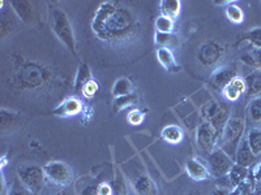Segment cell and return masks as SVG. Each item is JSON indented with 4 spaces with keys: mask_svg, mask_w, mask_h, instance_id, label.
<instances>
[{
    "mask_svg": "<svg viewBox=\"0 0 261 195\" xmlns=\"http://www.w3.org/2000/svg\"><path fill=\"white\" fill-rule=\"evenodd\" d=\"M93 34L107 45H124L134 41L140 31V22L129 8L118 2H102L92 18Z\"/></svg>",
    "mask_w": 261,
    "mask_h": 195,
    "instance_id": "obj_1",
    "label": "cell"
},
{
    "mask_svg": "<svg viewBox=\"0 0 261 195\" xmlns=\"http://www.w3.org/2000/svg\"><path fill=\"white\" fill-rule=\"evenodd\" d=\"M57 74L51 67L36 60L13 56L11 60L8 82L11 87L21 91H43L57 82Z\"/></svg>",
    "mask_w": 261,
    "mask_h": 195,
    "instance_id": "obj_2",
    "label": "cell"
},
{
    "mask_svg": "<svg viewBox=\"0 0 261 195\" xmlns=\"http://www.w3.org/2000/svg\"><path fill=\"white\" fill-rule=\"evenodd\" d=\"M48 21H50V27L54 34H55V37L62 42L64 47L76 59H79L73 27H72L71 21H69L67 13L59 7H50L48 8Z\"/></svg>",
    "mask_w": 261,
    "mask_h": 195,
    "instance_id": "obj_3",
    "label": "cell"
},
{
    "mask_svg": "<svg viewBox=\"0 0 261 195\" xmlns=\"http://www.w3.org/2000/svg\"><path fill=\"white\" fill-rule=\"evenodd\" d=\"M246 133V120L242 117H230L223 127L218 141V147L222 148L226 154L235 159L237 150L241 145Z\"/></svg>",
    "mask_w": 261,
    "mask_h": 195,
    "instance_id": "obj_4",
    "label": "cell"
},
{
    "mask_svg": "<svg viewBox=\"0 0 261 195\" xmlns=\"http://www.w3.org/2000/svg\"><path fill=\"white\" fill-rule=\"evenodd\" d=\"M17 176L20 182L34 195H38L41 192V190L45 186L46 180H47L43 168L37 166L18 167Z\"/></svg>",
    "mask_w": 261,
    "mask_h": 195,
    "instance_id": "obj_5",
    "label": "cell"
},
{
    "mask_svg": "<svg viewBox=\"0 0 261 195\" xmlns=\"http://www.w3.org/2000/svg\"><path fill=\"white\" fill-rule=\"evenodd\" d=\"M46 178L58 187H67L73 182V171L67 162L50 161L43 166Z\"/></svg>",
    "mask_w": 261,
    "mask_h": 195,
    "instance_id": "obj_6",
    "label": "cell"
},
{
    "mask_svg": "<svg viewBox=\"0 0 261 195\" xmlns=\"http://www.w3.org/2000/svg\"><path fill=\"white\" fill-rule=\"evenodd\" d=\"M208 161L211 175L216 178L227 176L235 164L234 159L228 154H226L221 147H216L212 151L208 156Z\"/></svg>",
    "mask_w": 261,
    "mask_h": 195,
    "instance_id": "obj_7",
    "label": "cell"
},
{
    "mask_svg": "<svg viewBox=\"0 0 261 195\" xmlns=\"http://www.w3.org/2000/svg\"><path fill=\"white\" fill-rule=\"evenodd\" d=\"M220 136L211 122H202L196 130V143L202 152L209 155L214 148L218 147Z\"/></svg>",
    "mask_w": 261,
    "mask_h": 195,
    "instance_id": "obj_8",
    "label": "cell"
},
{
    "mask_svg": "<svg viewBox=\"0 0 261 195\" xmlns=\"http://www.w3.org/2000/svg\"><path fill=\"white\" fill-rule=\"evenodd\" d=\"M225 47L216 41H209L202 43L197 51V59L202 67H213L222 60L225 55Z\"/></svg>",
    "mask_w": 261,
    "mask_h": 195,
    "instance_id": "obj_9",
    "label": "cell"
},
{
    "mask_svg": "<svg viewBox=\"0 0 261 195\" xmlns=\"http://www.w3.org/2000/svg\"><path fill=\"white\" fill-rule=\"evenodd\" d=\"M237 76V71L232 67H218L212 73L211 78H209V83H211L212 89L222 92L226 86L231 82Z\"/></svg>",
    "mask_w": 261,
    "mask_h": 195,
    "instance_id": "obj_10",
    "label": "cell"
},
{
    "mask_svg": "<svg viewBox=\"0 0 261 195\" xmlns=\"http://www.w3.org/2000/svg\"><path fill=\"white\" fill-rule=\"evenodd\" d=\"M130 181H132V186L137 195H158L157 185L149 177L146 172H139L137 176L135 175L130 177Z\"/></svg>",
    "mask_w": 261,
    "mask_h": 195,
    "instance_id": "obj_11",
    "label": "cell"
},
{
    "mask_svg": "<svg viewBox=\"0 0 261 195\" xmlns=\"http://www.w3.org/2000/svg\"><path fill=\"white\" fill-rule=\"evenodd\" d=\"M83 111L84 104L81 99L76 96H68L53 111V115L59 116V117H73V116L80 115Z\"/></svg>",
    "mask_w": 261,
    "mask_h": 195,
    "instance_id": "obj_12",
    "label": "cell"
},
{
    "mask_svg": "<svg viewBox=\"0 0 261 195\" xmlns=\"http://www.w3.org/2000/svg\"><path fill=\"white\" fill-rule=\"evenodd\" d=\"M247 94V83L246 80L241 76H237L231 82L228 83L225 87V90L222 91V95L225 96V99L230 103L232 102H238L241 99L242 95Z\"/></svg>",
    "mask_w": 261,
    "mask_h": 195,
    "instance_id": "obj_13",
    "label": "cell"
},
{
    "mask_svg": "<svg viewBox=\"0 0 261 195\" xmlns=\"http://www.w3.org/2000/svg\"><path fill=\"white\" fill-rule=\"evenodd\" d=\"M186 171L187 175L195 181H205L211 178V171L200 159L191 157L186 162Z\"/></svg>",
    "mask_w": 261,
    "mask_h": 195,
    "instance_id": "obj_14",
    "label": "cell"
},
{
    "mask_svg": "<svg viewBox=\"0 0 261 195\" xmlns=\"http://www.w3.org/2000/svg\"><path fill=\"white\" fill-rule=\"evenodd\" d=\"M256 159H257V157L255 156V154H253L251 147H249L248 142H247L246 137H244V138L242 139L239 147H238L237 154H235V159H234L235 164L249 168V167L255 164Z\"/></svg>",
    "mask_w": 261,
    "mask_h": 195,
    "instance_id": "obj_15",
    "label": "cell"
},
{
    "mask_svg": "<svg viewBox=\"0 0 261 195\" xmlns=\"http://www.w3.org/2000/svg\"><path fill=\"white\" fill-rule=\"evenodd\" d=\"M9 6L12 7L13 12L16 13L21 22L29 25L33 20V4L28 0H12L9 2Z\"/></svg>",
    "mask_w": 261,
    "mask_h": 195,
    "instance_id": "obj_16",
    "label": "cell"
},
{
    "mask_svg": "<svg viewBox=\"0 0 261 195\" xmlns=\"http://www.w3.org/2000/svg\"><path fill=\"white\" fill-rule=\"evenodd\" d=\"M157 60L158 62L162 65L163 68L166 69L167 72H170V73H176V72H179V69H180L179 64L176 62L174 53H172V51L170 50V48H166V47L158 48Z\"/></svg>",
    "mask_w": 261,
    "mask_h": 195,
    "instance_id": "obj_17",
    "label": "cell"
},
{
    "mask_svg": "<svg viewBox=\"0 0 261 195\" xmlns=\"http://www.w3.org/2000/svg\"><path fill=\"white\" fill-rule=\"evenodd\" d=\"M93 74L92 71H90L89 65L86 64V62H80L79 65L77 72H76V77H74L73 81V89L74 91L77 92V94H81L83 92V89L85 87V85L88 82L93 80Z\"/></svg>",
    "mask_w": 261,
    "mask_h": 195,
    "instance_id": "obj_18",
    "label": "cell"
},
{
    "mask_svg": "<svg viewBox=\"0 0 261 195\" xmlns=\"http://www.w3.org/2000/svg\"><path fill=\"white\" fill-rule=\"evenodd\" d=\"M247 120L252 127H261V95L252 98L247 106Z\"/></svg>",
    "mask_w": 261,
    "mask_h": 195,
    "instance_id": "obj_19",
    "label": "cell"
},
{
    "mask_svg": "<svg viewBox=\"0 0 261 195\" xmlns=\"http://www.w3.org/2000/svg\"><path fill=\"white\" fill-rule=\"evenodd\" d=\"M222 108V102L208 101L200 107V117L204 122H212Z\"/></svg>",
    "mask_w": 261,
    "mask_h": 195,
    "instance_id": "obj_20",
    "label": "cell"
},
{
    "mask_svg": "<svg viewBox=\"0 0 261 195\" xmlns=\"http://www.w3.org/2000/svg\"><path fill=\"white\" fill-rule=\"evenodd\" d=\"M161 137L170 145H178L184 139V132L178 125H167L161 132Z\"/></svg>",
    "mask_w": 261,
    "mask_h": 195,
    "instance_id": "obj_21",
    "label": "cell"
},
{
    "mask_svg": "<svg viewBox=\"0 0 261 195\" xmlns=\"http://www.w3.org/2000/svg\"><path fill=\"white\" fill-rule=\"evenodd\" d=\"M181 2L180 0H162L160 2V12L162 16L175 20L180 15Z\"/></svg>",
    "mask_w": 261,
    "mask_h": 195,
    "instance_id": "obj_22",
    "label": "cell"
},
{
    "mask_svg": "<svg viewBox=\"0 0 261 195\" xmlns=\"http://www.w3.org/2000/svg\"><path fill=\"white\" fill-rule=\"evenodd\" d=\"M247 83V95L251 96V99L261 95V71H253L249 73L246 78Z\"/></svg>",
    "mask_w": 261,
    "mask_h": 195,
    "instance_id": "obj_23",
    "label": "cell"
},
{
    "mask_svg": "<svg viewBox=\"0 0 261 195\" xmlns=\"http://www.w3.org/2000/svg\"><path fill=\"white\" fill-rule=\"evenodd\" d=\"M113 95L114 98H119V96H124V95L132 94L135 92V85L134 82L127 77H120L115 81L113 86Z\"/></svg>",
    "mask_w": 261,
    "mask_h": 195,
    "instance_id": "obj_24",
    "label": "cell"
},
{
    "mask_svg": "<svg viewBox=\"0 0 261 195\" xmlns=\"http://www.w3.org/2000/svg\"><path fill=\"white\" fill-rule=\"evenodd\" d=\"M227 177L230 183L232 185V189H234L235 186L241 185L242 182H244V181L249 177V168L234 164V167L231 168V171H230V173L227 175Z\"/></svg>",
    "mask_w": 261,
    "mask_h": 195,
    "instance_id": "obj_25",
    "label": "cell"
},
{
    "mask_svg": "<svg viewBox=\"0 0 261 195\" xmlns=\"http://www.w3.org/2000/svg\"><path fill=\"white\" fill-rule=\"evenodd\" d=\"M247 142L256 157L261 155V127H251L246 136Z\"/></svg>",
    "mask_w": 261,
    "mask_h": 195,
    "instance_id": "obj_26",
    "label": "cell"
},
{
    "mask_svg": "<svg viewBox=\"0 0 261 195\" xmlns=\"http://www.w3.org/2000/svg\"><path fill=\"white\" fill-rule=\"evenodd\" d=\"M137 102H139V96H137L136 92H132V94L124 95V96H119L114 99V112H122L125 108H129V107L136 106Z\"/></svg>",
    "mask_w": 261,
    "mask_h": 195,
    "instance_id": "obj_27",
    "label": "cell"
},
{
    "mask_svg": "<svg viewBox=\"0 0 261 195\" xmlns=\"http://www.w3.org/2000/svg\"><path fill=\"white\" fill-rule=\"evenodd\" d=\"M241 60L244 64L252 67V68L260 71L261 69V48H252L251 51H247L241 56Z\"/></svg>",
    "mask_w": 261,
    "mask_h": 195,
    "instance_id": "obj_28",
    "label": "cell"
},
{
    "mask_svg": "<svg viewBox=\"0 0 261 195\" xmlns=\"http://www.w3.org/2000/svg\"><path fill=\"white\" fill-rule=\"evenodd\" d=\"M242 42H247L253 48H261V27H255V29L243 32L239 37V43Z\"/></svg>",
    "mask_w": 261,
    "mask_h": 195,
    "instance_id": "obj_29",
    "label": "cell"
},
{
    "mask_svg": "<svg viewBox=\"0 0 261 195\" xmlns=\"http://www.w3.org/2000/svg\"><path fill=\"white\" fill-rule=\"evenodd\" d=\"M225 13H226V17L228 18V21H231L232 24L239 25L244 21L243 9H242L239 6H237V4H235V2L234 3L230 4V6L226 7Z\"/></svg>",
    "mask_w": 261,
    "mask_h": 195,
    "instance_id": "obj_30",
    "label": "cell"
},
{
    "mask_svg": "<svg viewBox=\"0 0 261 195\" xmlns=\"http://www.w3.org/2000/svg\"><path fill=\"white\" fill-rule=\"evenodd\" d=\"M155 29L157 32H163V34H172L175 30V20L166 17V16H158L155 20Z\"/></svg>",
    "mask_w": 261,
    "mask_h": 195,
    "instance_id": "obj_31",
    "label": "cell"
},
{
    "mask_svg": "<svg viewBox=\"0 0 261 195\" xmlns=\"http://www.w3.org/2000/svg\"><path fill=\"white\" fill-rule=\"evenodd\" d=\"M111 186H113V195H128L127 183H125L124 177L119 171L116 172V176L114 177Z\"/></svg>",
    "mask_w": 261,
    "mask_h": 195,
    "instance_id": "obj_32",
    "label": "cell"
},
{
    "mask_svg": "<svg viewBox=\"0 0 261 195\" xmlns=\"http://www.w3.org/2000/svg\"><path fill=\"white\" fill-rule=\"evenodd\" d=\"M0 115H2V129L3 130H6V127L8 126V125L15 124L18 118L17 113L12 112V111H7L6 108H2Z\"/></svg>",
    "mask_w": 261,
    "mask_h": 195,
    "instance_id": "obj_33",
    "label": "cell"
},
{
    "mask_svg": "<svg viewBox=\"0 0 261 195\" xmlns=\"http://www.w3.org/2000/svg\"><path fill=\"white\" fill-rule=\"evenodd\" d=\"M174 39L175 37L172 34H163V32H155V45L160 46V48L166 47L169 48V46L171 43H174Z\"/></svg>",
    "mask_w": 261,
    "mask_h": 195,
    "instance_id": "obj_34",
    "label": "cell"
},
{
    "mask_svg": "<svg viewBox=\"0 0 261 195\" xmlns=\"http://www.w3.org/2000/svg\"><path fill=\"white\" fill-rule=\"evenodd\" d=\"M145 118V112L141 110H132L127 115V120L130 125H140Z\"/></svg>",
    "mask_w": 261,
    "mask_h": 195,
    "instance_id": "obj_35",
    "label": "cell"
},
{
    "mask_svg": "<svg viewBox=\"0 0 261 195\" xmlns=\"http://www.w3.org/2000/svg\"><path fill=\"white\" fill-rule=\"evenodd\" d=\"M98 90H99V85H98L97 81L93 78L90 82L86 83L85 87L83 89V92H81V94H83L85 98H88V99H90V98H93L95 94H97Z\"/></svg>",
    "mask_w": 261,
    "mask_h": 195,
    "instance_id": "obj_36",
    "label": "cell"
},
{
    "mask_svg": "<svg viewBox=\"0 0 261 195\" xmlns=\"http://www.w3.org/2000/svg\"><path fill=\"white\" fill-rule=\"evenodd\" d=\"M8 195H34L33 192H30L27 187L20 182V180L15 181L12 185V189H9Z\"/></svg>",
    "mask_w": 261,
    "mask_h": 195,
    "instance_id": "obj_37",
    "label": "cell"
},
{
    "mask_svg": "<svg viewBox=\"0 0 261 195\" xmlns=\"http://www.w3.org/2000/svg\"><path fill=\"white\" fill-rule=\"evenodd\" d=\"M98 195H113V186L107 182L99 183L98 185Z\"/></svg>",
    "mask_w": 261,
    "mask_h": 195,
    "instance_id": "obj_38",
    "label": "cell"
},
{
    "mask_svg": "<svg viewBox=\"0 0 261 195\" xmlns=\"http://www.w3.org/2000/svg\"><path fill=\"white\" fill-rule=\"evenodd\" d=\"M80 195H98V185L89 183L80 191Z\"/></svg>",
    "mask_w": 261,
    "mask_h": 195,
    "instance_id": "obj_39",
    "label": "cell"
},
{
    "mask_svg": "<svg viewBox=\"0 0 261 195\" xmlns=\"http://www.w3.org/2000/svg\"><path fill=\"white\" fill-rule=\"evenodd\" d=\"M253 177H255L256 181H261V162H258L257 166L255 167V169H253L252 172Z\"/></svg>",
    "mask_w": 261,
    "mask_h": 195,
    "instance_id": "obj_40",
    "label": "cell"
},
{
    "mask_svg": "<svg viewBox=\"0 0 261 195\" xmlns=\"http://www.w3.org/2000/svg\"><path fill=\"white\" fill-rule=\"evenodd\" d=\"M230 192L231 191H228L227 189H221V187H218V189L213 190L209 195H231Z\"/></svg>",
    "mask_w": 261,
    "mask_h": 195,
    "instance_id": "obj_41",
    "label": "cell"
},
{
    "mask_svg": "<svg viewBox=\"0 0 261 195\" xmlns=\"http://www.w3.org/2000/svg\"><path fill=\"white\" fill-rule=\"evenodd\" d=\"M231 3H234V2H231V0H220V2H214V4L216 6H230Z\"/></svg>",
    "mask_w": 261,
    "mask_h": 195,
    "instance_id": "obj_42",
    "label": "cell"
},
{
    "mask_svg": "<svg viewBox=\"0 0 261 195\" xmlns=\"http://www.w3.org/2000/svg\"><path fill=\"white\" fill-rule=\"evenodd\" d=\"M186 195H200V192H197V191H195V190H192V191H188Z\"/></svg>",
    "mask_w": 261,
    "mask_h": 195,
    "instance_id": "obj_43",
    "label": "cell"
},
{
    "mask_svg": "<svg viewBox=\"0 0 261 195\" xmlns=\"http://www.w3.org/2000/svg\"><path fill=\"white\" fill-rule=\"evenodd\" d=\"M252 195H261V189H256L255 191H253Z\"/></svg>",
    "mask_w": 261,
    "mask_h": 195,
    "instance_id": "obj_44",
    "label": "cell"
},
{
    "mask_svg": "<svg viewBox=\"0 0 261 195\" xmlns=\"http://www.w3.org/2000/svg\"><path fill=\"white\" fill-rule=\"evenodd\" d=\"M54 195H67V194H65V192H63V191H59V192H57V194H54Z\"/></svg>",
    "mask_w": 261,
    "mask_h": 195,
    "instance_id": "obj_45",
    "label": "cell"
}]
</instances>
